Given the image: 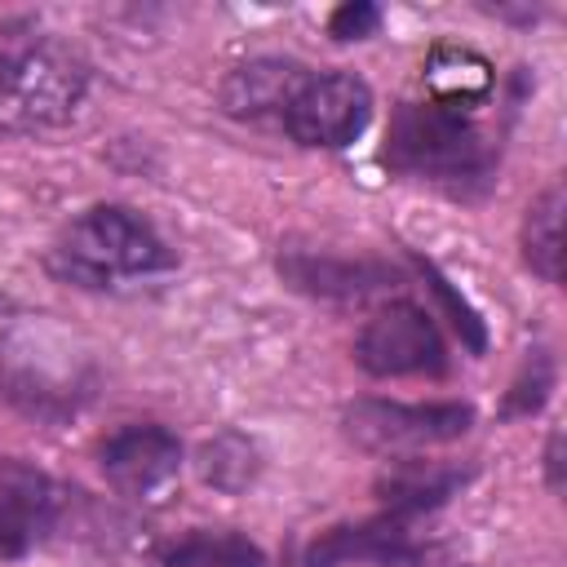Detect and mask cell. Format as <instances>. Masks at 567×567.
Listing matches in <instances>:
<instances>
[{
  "instance_id": "9c48e42d",
  "label": "cell",
  "mask_w": 567,
  "mask_h": 567,
  "mask_svg": "<svg viewBox=\"0 0 567 567\" xmlns=\"http://www.w3.org/2000/svg\"><path fill=\"white\" fill-rule=\"evenodd\" d=\"M306 75H310V66H301L297 58H279V53L244 58L221 75L217 106L244 124H279L288 115L297 89L306 84Z\"/></svg>"
},
{
  "instance_id": "8fae6325",
  "label": "cell",
  "mask_w": 567,
  "mask_h": 567,
  "mask_svg": "<svg viewBox=\"0 0 567 567\" xmlns=\"http://www.w3.org/2000/svg\"><path fill=\"white\" fill-rule=\"evenodd\" d=\"M58 518V487L53 478L22 461V456H0V554H27L44 540V532Z\"/></svg>"
},
{
  "instance_id": "d6986e66",
  "label": "cell",
  "mask_w": 567,
  "mask_h": 567,
  "mask_svg": "<svg viewBox=\"0 0 567 567\" xmlns=\"http://www.w3.org/2000/svg\"><path fill=\"white\" fill-rule=\"evenodd\" d=\"M549 390H554V359H549L545 350H532L527 363H523V372H518L514 385H509L505 412H509V416H532V412L545 408Z\"/></svg>"
},
{
  "instance_id": "3957f363",
  "label": "cell",
  "mask_w": 567,
  "mask_h": 567,
  "mask_svg": "<svg viewBox=\"0 0 567 567\" xmlns=\"http://www.w3.org/2000/svg\"><path fill=\"white\" fill-rule=\"evenodd\" d=\"M385 164L470 195L492 173V146L483 128L461 111H447L439 102H399L385 133Z\"/></svg>"
},
{
  "instance_id": "8992f818",
  "label": "cell",
  "mask_w": 567,
  "mask_h": 567,
  "mask_svg": "<svg viewBox=\"0 0 567 567\" xmlns=\"http://www.w3.org/2000/svg\"><path fill=\"white\" fill-rule=\"evenodd\" d=\"M354 363L368 377H443L447 372V341L434 315L416 301L381 306L354 337Z\"/></svg>"
},
{
  "instance_id": "5b68a950",
  "label": "cell",
  "mask_w": 567,
  "mask_h": 567,
  "mask_svg": "<svg viewBox=\"0 0 567 567\" xmlns=\"http://www.w3.org/2000/svg\"><path fill=\"white\" fill-rule=\"evenodd\" d=\"M341 430L354 447L377 456H412L425 447L456 443L474 430V408L461 399H430V403H403V399H354L341 412Z\"/></svg>"
},
{
  "instance_id": "2e32d148",
  "label": "cell",
  "mask_w": 567,
  "mask_h": 567,
  "mask_svg": "<svg viewBox=\"0 0 567 567\" xmlns=\"http://www.w3.org/2000/svg\"><path fill=\"white\" fill-rule=\"evenodd\" d=\"M195 470H199V478H204L213 492L239 496V492H248V487L261 478V452H257V443H252L248 434L221 430V434H213V439L199 443Z\"/></svg>"
},
{
  "instance_id": "44dd1931",
  "label": "cell",
  "mask_w": 567,
  "mask_h": 567,
  "mask_svg": "<svg viewBox=\"0 0 567 567\" xmlns=\"http://www.w3.org/2000/svg\"><path fill=\"white\" fill-rule=\"evenodd\" d=\"M545 483L549 492H563V430H554L545 443Z\"/></svg>"
},
{
  "instance_id": "30bf717a",
  "label": "cell",
  "mask_w": 567,
  "mask_h": 567,
  "mask_svg": "<svg viewBox=\"0 0 567 567\" xmlns=\"http://www.w3.org/2000/svg\"><path fill=\"white\" fill-rule=\"evenodd\" d=\"M279 275L288 288L319 297V301H363L372 292L394 288L399 270L377 257H341V252H310V248H288L279 252Z\"/></svg>"
},
{
  "instance_id": "ba28073f",
  "label": "cell",
  "mask_w": 567,
  "mask_h": 567,
  "mask_svg": "<svg viewBox=\"0 0 567 567\" xmlns=\"http://www.w3.org/2000/svg\"><path fill=\"white\" fill-rule=\"evenodd\" d=\"M97 465L120 496L137 505H164L182 478V439L168 425H151V421L124 425L102 443Z\"/></svg>"
},
{
  "instance_id": "277c9868",
  "label": "cell",
  "mask_w": 567,
  "mask_h": 567,
  "mask_svg": "<svg viewBox=\"0 0 567 567\" xmlns=\"http://www.w3.org/2000/svg\"><path fill=\"white\" fill-rule=\"evenodd\" d=\"M0 394L31 416H66L93 394V363L49 328L0 332Z\"/></svg>"
},
{
  "instance_id": "e0dca14e",
  "label": "cell",
  "mask_w": 567,
  "mask_h": 567,
  "mask_svg": "<svg viewBox=\"0 0 567 567\" xmlns=\"http://www.w3.org/2000/svg\"><path fill=\"white\" fill-rule=\"evenodd\" d=\"M159 567H270L266 554L239 532L195 527L159 549Z\"/></svg>"
},
{
  "instance_id": "7a4b0ae2",
  "label": "cell",
  "mask_w": 567,
  "mask_h": 567,
  "mask_svg": "<svg viewBox=\"0 0 567 567\" xmlns=\"http://www.w3.org/2000/svg\"><path fill=\"white\" fill-rule=\"evenodd\" d=\"M89 62L58 40L0 44V137H31L80 115Z\"/></svg>"
},
{
  "instance_id": "9a60e30c",
  "label": "cell",
  "mask_w": 567,
  "mask_h": 567,
  "mask_svg": "<svg viewBox=\"0 0 567 567\" xmlns=\"http://www.w3.org/2000/svg\"><path fill=\"white\" fill-rule=\"evenodd\" d=\"M523 261L532 266V275H540L545 284L563 279V182H549L523 217Z\"/></svg>"
},
{
  "instance_id": "6da1fadb",
  "label": "cell",
  "mask_w": 567,
  "mask_h": 567,
  "mask_svg": "<svg viewBox=\"0 0 567 567\" xmlns=\"http://www.w3.org/2000/svg\"><path fill=\"white\" fill-rule=\"evenodd\" d=\"M53 279L71 288H124L133 279H151L173 266V248L164 235L128 204H89L80 208L58 239L49 244Z\"/></svg>"
},
{
  "instance_id": "4fadbf2b",
  "label": "cell",
  "mask_w": 567,
  "mask_h": 567,
  "mask_svg": "<svg viewBox=\"0 0 567 567\" xmlns=\"http://www.w3.org/2000/svg\"><path fill=\"white\" fill-rule=\"evenodd\" d=\"M470 483V470L461 465H443V461H421V456H403L390 461V470L377 478V496L385 505V514L394 518H412L425 509H439L447 496H456Z\"/></svg>"
},
{
  "instance_id": "ac0fdd59",
  "label": "cell",
  "mask_w": 567,
  "mask_h": 567,
  "mask_svg": "<svg viewBox=\"0 0 567 567\" xmlns=\"http://www.w3.org/2000/svg\"><path fill=\"white\" fill-rule=\"evenodd\" d=\"M421 275H425V284H430V292L443 301V310L452 315V328L461 332V341L474 350V354H483L487 350V328H483V319H478V310L452 288V279L439 270V266H430V261H421Z\"/></svg>"
},
{
  "instance_id": "52a82bcc",
  "label": "cell",
  "mask_w": 567,
  "mask_h": 567,
  "mask_svg": "<svg viewBox=\"0 0 567 567\" xmlns=\"http://www.w3.org/2000/svg\"><path fill=\"white\" fill-rule=\"evenodd\" d=\"M372 120V89L368 80H359L354 71H310L306 84L297 89L288 115L279 120L284 133L297 146L310 151H341L354 137H363Z\"/></svg>"
},
{
  "instance_id": "7c38bea8",
  "label": "cell",
  "mask_w": 567,
  "mask_h": 567,
  "mask_svg": "<svg viewBox=\"0 0 567 567\" xmlns=\"http://www.w3.org/2000/svg\"><path fill=\"white\" fill-rule=\"evenodd\" d=\"M412 536L403 527V518L381 514L372 523H346V527H328L323 536L310 540L306 549V567H341V563H412Z\"/></svg>"
},
{
  "instance_id": "5bb4252c",
  "label": "cell",
  "mask_w": 567,
  "mask_h": 567,
  "mask_svg": "<svg viewBox=\"0 0 567 567\" xmlns=\"http://www.w3.org/2000/svg\"><path fill=\"white\" fill-rule=\"evenodd\" d=\"M421 71H425L430 102L461 115H470L492 93V62L470 44H434Z\"/></svg>"
},
{
  "instance_id": "ffe728a7",
  "label": "cell",
  "mask_w": 567,
  "mask_h": 567,
  "mask_svg": "<svg viewBox=\"0 0 567 567\" xmlns=\"http://www.w3.org/2000/svg\"><path fill=\"white\" fill-rule=\"evenodd\" d=\"M377 27H381V13H377V4H363V0L341 4L328 18V31L337 40H368V35H377Z\"/></svg>"
}]
</instances>
